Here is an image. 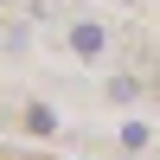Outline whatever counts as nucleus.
Wrapping results in <instances>:
<instances>
[{
    "label": "nucleus",
    "mask_w": 160,
    "mask_h": 160,
    "mask_svg": "<svg viewBox=\"0 0 160 160\" xmlns=\"http://www.w3.org/2000/svg\"><path fill=\"white\" fill-rule=\"evenodd\" d=\"M102 45H109V32H102L96 19H77L71 26V51L77 58H102Z\"/></svg>",
    "instance_id": "obj_1"
},
{
    "label": "nucleus",
    "mask_w": 160,
    "mask_h": 160,
    "mask_svg": "<svg viewBox=\"0 0 160 160\" xmlns=\"http://www.w3.org/2000/svg\"><path fill=\"white\" fill-rule=\"evenodd\" d=\"M26 128H32V135H51V128H58V109L32 102V109H26Z\"/></svg>",
    "instance_id": "obj_2"
}]
</instances>
